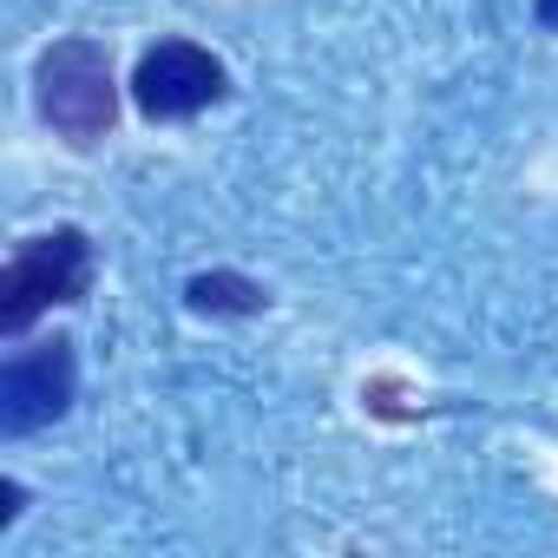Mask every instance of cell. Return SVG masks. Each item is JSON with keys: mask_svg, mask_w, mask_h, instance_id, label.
<instances>
[{"mask_svg": "<svg viewBox=\"0 0 558 558\" xmlns=\"http://www.w3.org/2000/svg\"><path fill=\"white\" fill-rule=\"evenodd\" d=\"M230 93V73L210 47L197 40H158L138 53V73H132V106L151 119V125H178V119H197L210 112L217 99Z\"/></svg>", "mask_w": 558, "mask_h": 558, "instance_id": "cell-3", "label": "cell"}, {"mask_svg": "<svg viewBox=\"0 0 558 558\" xmlns=\"http://www.w3.org/2000/svg\"><path fill=\"white\" fill-rule=\"evenodd\" d=\"M93 290V243L86 230L60 223L47 236H27L0 269V336H27L47 310L80 303Z\"/></svg>", "mask_w": 558, "mask_h": 558, "instance_id": "cell-2", "label": "cell"}, {"mask_svg": "<svg viewBox=\"0 0 558 558\" xmlns=\"http://www.w3.org/2000/svg\"><path fill=\"white\" fill-rule=\"evenodd\" d=\"M80 395V355L66 336L53 342H34V349H14L0 362V434L21 440V434H40L53 427Z\"/></svg>", "mask_w": 558, "mask_h": 558, "instance_id": "cell-4", "label": "cell"}, {"mask_svg": "<svg viewBox=\"0 0 558 558\" xmlns=\"http://www.w3.org/2000/svg\"><path fill=\"white\" fill-rule=\"evenodd\" d=\"M184 303L197 316H256L269 303V290L256 276H236V269H210V276H191L184 283Z\"/></svg>", "mask_w": 558, "mask_h": 558, "instance_id": "cell-5", "label": "cell"}, {"mask_svg": "<svg viewBox=\"0 0 558 558\" xmlns=\"http://www.w3.org/2000/svg\"><path fill=\"white\" fill-rule=\"evenodd\" d=\"M21 499H27V493H21L14 480H0V532H8V525L21 519Z\"/></svg>", "mask_w": 558, "mask_h": 558, "instance_id": "cell-6", "label": "cell"}, {"mask_svg": "<svg viewBox=\"0 0 558 558\" xmlns=\"http://www.w3.org/2000/svg\"><path fill=\"white\" fill-rule=\"evenodd\" d=\"M34 106L40 119L66 138V145H99L119 119V80H112V53L99 40H53L34 60Z\"/></svg>", "mask_w": 558, "mask_h": 558, "instance_id": "cell-1", "label": "cell"}, {"mask_svg": "<svg viewBox=\"0 0 558 558\" xmlns=\"http://www.w3.org/2000/svg\"><path fill=\"white\" fill-rule=\"evenodd\" d=\"M538 21H545V27H558V0H538Z\"/></svg>", "mask_w": 558, "mask_h": 558, "instance_id": "cell-7", "label": "cell"}]
</instances>
